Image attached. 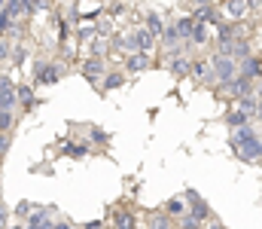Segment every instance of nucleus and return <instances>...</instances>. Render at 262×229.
<instances>
[{
	"label": "nucleus",
	"mask_w": 262,
	"mask_h": 229,
	"mask_svg": "<svg viewBox=\"0 0 262 229\" xmlns=\"http://www.w3.org/2000/svg\"><path fill=\"white\" fill-rule=\"evenodd\" d=\"M92 138H95V141H98V144H104V141H107V138H104V132H98V129H95V132H92Z\"/></svg>",
	"instance_id": "obj_27"
},
{
	"label": "nucleus",
	"mask_w": 262,
	"mask_h": 229,
	"mask_svg": "<svg viewBox=\"0 0 262 229\" xmlns=\"http://www.w3.org/2000/svg\"><path fill=\"white\" fill-rule=\"evenodd\" d=\"M64 71H67V65H61V61H40L34 68V79L37 82H55Z\"/></svg>",
	"instance_id": "obj_3"
},
{
	"label": "nucleus",
	"mask_w": 262,
	"mask_h": 229,
	"mask_svg": "<svg viewBox=\"0 0 262 229\" xmlns=\"http://www.w3.org/2000/svg\"><path fill=\"white\" fill-rule=\"evenodd\" d=\"M189 74L195 76V79H204V76H207V61H204V58L189 61Z\"/></svg>",
	"instance_id": "obj_13"
},
{
	"label": "nucleus",
	"mask_w": 262,
	"mask_h": 229,
	"mask_svg": "<svg viewBox=\"0 0 262 229\" xmlns=\"http://www.w3.org/2000/svg\"><path fill=\"white\" fill-rule=\"evenodd\" d=\"M210 65V71H213V76L220 79V82H229L232 76H238V61L232 58V55H213V61H207Z\"/></svg>",
	"instance_id": "obj_2"
},
{
	"label": "nucleus",
	"mask_w": 262,
	"mask_h": 229,
	"mask_svg": "<svg viewBox=\"0 0 262 229\" xmlns=\"http://www.w3.org/2000/svg\"><path fill=\"white\" fill-rule=\"evenodd\" d=\"M122 3H128V0H122Z\"/></svg>",
	"instance_id": "obj_32"
},
{
	"label": "nucleus",
	"mask_w": 262,
	"mask_h": 229,
	"mask_svg": "<svg viewBox=\"0 0 262 229\" xmlns=\"http://www.w3.org/2000/svg\"><path fill=\"white\" fill-rule=\"evenodd\" d=\"M6 220H9V211H6V208H3V205H0V229L6 226Z\"/></svg>",
	"instance_id": "obj_26"
},
{
	"label": "nucleus",
	"mask_w": 262,
	"mask_h": 229,
	"mask_svg": "<svg viewBox=\"0 0 262 229\" xmlns=\"http://www.w3.org/2000/svg\"><path fill=\"white\" fill-rule=\"evenodd\" d=\"M119 86H122V76L119 74H107L104 76V89H107V92H110V89H119Z\"/></svg>",
	"instance_id": "obj_21"
},
{
	"label": "nucleus",
	"mask_w": 262,
	"mask_h": 229,
	"mask_svg": "<svg viewBox=\"0 0 262 229\" xmlns=\"http://www.w3.org/2000/svg\"><path fill=\"white\" fill-rule=\"evenodd\" d=\"M12 122H15L12 107H0V132H9V129H12Z\"/></svg>",
	"instance_id": "obj_12"
},
{
	"label": "nucleus",
	"mask_w": 262,
	"mask_h": 229,
	"mask_svg": "<svg viewBox=\"0 0 262 229\" xmlns=\"http://www.w3.org/2000/svg\"><path fill=\"white\" fill-rule=\"evenodd\" d=\"M195 22H210V25H213V22H216V15H213V9H210V6H201V9L195 12Z\"/></svg>",
	"instance_id": "obj_20"
},
{
	"label": "nucleus",
	"mask_w": 262,
	"mask_h": 229,
	"mask_svg": "<svg viewBox=\"0 0 262 229\" xmlns=\"http://www.w3.org/2000/svg\"><path fill=\"white\" fill-rule=\"evenodd\" d=\"M25 3V12L31 15V12H37V9H46L49 6V0H21Z\"/></svg>",
	"instance_id": "obj_19"
},
{
	"label": "nucleus",
	"mask_w": 262,
	"mask_h": 229,
	"mask_svg": "<svg viewBox=\"0 0 262 229\" xmlns=\"http://www.w3.org/2000/svg\"><path fill=\"white\" fill-rule=\"evenodd\" d=\"M55 229H70V226H67V223H58V226H55Z\"/></svg>",
	"instance_id": "obj_31"
},
{
	"label": "nucleus",
	"mask_w": 262,
	"mask_h": 229,
	"mask_svg": "<svg viewBox=\"0 0 262 229\" xmlns=\"http://www.w3.org/2000/svg\"><path fill=\"white\" fill-rule=\"evenodd\" d=\"M241 65H244V68H241V74H244V76H250V79L256 76V58H250V55H247V58H241Z\"/></svg>",
	"instance_id": "obj_18"
},
{
	"label": "nucleus",
	"mask_w": 262,
	"mask_h": 229,
	"mask_svg": "<svg viewBox=\"0 0 262 229\" xmlns=\"http://www.w3.org/2000/svg\"><path fill=\"white\" fill-rule=\"evenodd\" d=\"M85 229H101V223H85Z\"/></svg>",
	"instance_id": "obj_28"
},
{
	"label": "nucleus",
	"mask_w": 262,
	"mask_h": 229,
	"mask_svg": "<svg viewBox=\"0 0 262 229\" xmlns=\"http://www.w3.org/2000/svg\"><path fill=\"white\" fill-rule=\"evenodd\" d=\"M18 18H25V3L21 0H6V6L0 12V34L15 31V22Z\"/></svg>",
	"instance_id": "obj_1"
},
{
	"label": "nucleus",
	"mask_w": 262,
	"mask_h": 229,
	"mask_svg": "<svg viewBox=\"0 0 262 229\" xmlns=\"http://www.w3.org/2000/svg\"><path fill=\"white\" fill-rule=\"evenodd\" d=\"M229 18L232 22H244V18H250V12H253V0H229Z\"/></svg>",
	"instance_id": "obj_4"
},
{
	"label": "nucleus",
	"mask_w": 262,
	"mask_h": 229,
	"mask_svg": "<svg viewBox=\"0 0 262 229\" xmlns=\"http://www.w3.org/2000/svg\"><path fill=\"white\" fill-rule=\"evenodd\" d=\"M31 229H34V226H31Z\"/></svg>",
	"instance_id": "obj_33"
},
{
	"label": "nucleus",
	"mask_w": 262,
	"mask_h": 229,
	"mask_svg": "<svg viewBox=\"0 0 262 229\" xmlns=\"http://www.w3.org/2000/svg\"><path fill=\"white\" fill-rule=\"evenodd\" d=\"M0 107H15V82L9 76H0Z\"/></svg>",
	"instance_id": "obj_5"
},
{
	"label": "nucleus",
	"mask_w": 262,
	"mask_h": 229,
	"mask_svg": "<svg viewBox=\"0 0 262 229\" xmlns=\"http://www.w3.org/2000/svg\"><path fill=\"white\" fill-rule=\"evenodd\" d=\"M210 229H226L223 223H210Z\"/></svg>",
	"instance_id": "obj_30"
},
{
	"label": "nucleus",
	"mask_w": 262,
	"mask_h": 229,
	"mask_svg": "<svg viewBox=\"0 0 262 229\" xmlns=\"http://www.w3.org/2000/svg\"><path fill=\"white\" fill-rule=\"evenodd\" d=\"M189 40H195V43H207V22H195V28H192V37Z\"/></svg>",
	"instance_id": "obj_15"
},
{
	"label": "nucleus",
	"mask_w": 262,
	"mask_h": 229,
	"mask_svg": "<svg viewBox=\"0 0 262 229\" xmlns=\"http://www.w3.org/2000/svg\"><path fill=\"white\" fill-rule=\"evenodd\" d=\"M146 28H149L156 37H162V31H165V22H162V15H156V12H146Z\"/></svg>",
	"instance_id": "obj_10"
},
{
	"label": "nucleus",
	"mask_w": 262,
	"mask_h": 229,
	"mask_svg": "<svg viewBox=\"0 0 262 229\" xmlns=\"http://www.w3.org/2000/svg\"><path fill=\"white\" fill-rule=\"evenodd\" d=\"M116 229H137V220L131 211H116Z\"/></svg>",
	"instance_id": "obj_9"
},
{
	"label": "nucleus",
	"mask_w": 262,
	"mask_h": 229,
	"mask_svg": "<svg viewBox=\"0 0 262 229\" xmlns=\"http://www.w3.org/2000/svg\"><path fill=\"white\" fill-rule=\"evenodd\" d=\"M192 28H195V15H183V18H177V25H174V31H177L180 40H189V37H192Z\"/></svg>",
	"instance_id": "obj_8"
},
{
	"label": "nucleus",
	"mask_w": 262,
	"mask_h": 229,
	"mask_svg": "<svg viewBox=\"0 0 262 229\" xmlns=\"http://www.w3.org/2000/svg\"><path fill=\"white\" fill-rule=\"evenodd\" d=\"M149 229H171V217L168 214H152L149 217Z\"/></svg>",
	"instance_id": "obj_16"
},
{
	"label": "nucleus",
	"mask_w": 262,
	"mask_h": 229,
	"mask_svg": "<svg viewBox=\"0 0 262 229\" xmlns=\"http://www.w3.org/2000/svg\"><path fill=\"white\" fill-rule=\"evenodd\" d=\"M9 52H12V46H9V40H6V34H0V61H3V58H6Z\"/></svg>",
	"instance_id": "obj_24"
},
{
	"label": "nucleus",
	"mask_w": 262,
	"mask_h": 229,
	"mask_svg": "<svg viewBox=\"0 0 262 229\" xmlns=\"http://www.w3.org/2000/svg\"><path fill=\"white\" fill-rule=\"evenodd\" d=\"M82 74L89 76V79H98V76L107 74V68H104V58H98V55H89L85 58V65H82Z\"/></svg>",
	"instance_id": "obj_7"
},
{
	"label": "nucleus",
	"mask_w": 262,
	"mask_h": 229,
	"mask_svg": "<svg viewBox=\"0 0 262 229\" xmlns=\"http://www.w3.org/2000/svg\"><path fill=\"white\" fill-rule=\"evenodd\" d=\"M171 71L174 74H189V58H180V55H174V61H171Z\"/></svg>",
	"instance_id": "obj_17"
},
{
	"label": "nucleus",
	"mask_w": 262,
	"mask_h": 229,
	"mask_svg": "<svg viewBox=\"0 0 262 229\" xmlns=\"http://www.w3.org/2000/svg\"><path fill=\"white\" fill-rule=\"evenodd\" d=\"M146 68H149V52H128V58H125V71L128 74L146 71Z\"/></svg>",
	"instance_id": "obj_6"
},
{
	"label": "nucleus",
	"mask_w": 262,
	"mask_h": 229,
	"mask_svg": "<svg viewBox=\"0 0 262 229\" xmlns=\"http://www.w3.org/2000/svg\"><path fill=\"white\" fill-rule=\"evenodd\" d=\"M198 223H201V220L192 217V214H183V220H180V226L183 229H198Z\"/></svg>",
	"instance_id": "obj_23"
},
{
	"label": "nucleus",
	"mask_w": 262,
	"mask_h": 229,
	"mask_svg": "<svg viewBox=\"0 0 262 229\" xmlns=\"http://www.w3.org/2000/svg\"><path fill=\"white\" fill-rule=\"evenodd\" d=\"M9 144H12L9 132H0V156H6V150H9Z\"/></svg>",
	"instance_id": "obj_25"
},
{
	"label": "nucleus",
	"mask_w": 262,
	"mask_h": 229,
	"mask_svg": "<svg viewBox=\"0 0 262 229\" xmlns=\"http://www.w3.org/2000/svg\"><path fill=\"white\" fill-rule=\"evenodd\" d=\"M104 52H107V43H104V37H98V40L92 43V55H98V58H101Z\"/></svg>",
	"instance_id": "obj_22"
},
{
	"label": "nucleus",
	"mask_w": 262,
	"mask_h": 229,
	"mask_svg": "<svg viewBox=\"0 0 262 229\" xmlns=\"http://www.w3.org/2000/svg\"><path fill=\"white\" fill-rule=\"evenodd\" d=\"M15 101L34 104V89H31V86H15Z\"/></svg>",
	"instance_id": "obj_14"
},
{
	"label": "nucleus",
	"mask_w": 262,
	"mask_h": 229,
	"mask_svg": "<svg viewBox=\"0 0 262 229\" xmlns=\"http://www.w3.org/2000/svg\"><path fill=\"white\" fill-rule=\"evenodd\" d=\"M186 211H189V208H186V202H183V199H171L165 214H168V217H183Z\"/></svg>",
	"instance_id": "obj_11"
},
{
	"label": "nucleus",
	"mask_w": 262,
	"mask_h": 229,
	"mask_svg": "<svg viewBox=\"0 0 262 229\" xmlns=\"http://www.w3.org/2000/svg\"><path fill=\"white\" fill-rule=\"evenodd\" d=\"M256 116H259V119H262V101H259V104H256Z\"/></svg>",
	"instance_id": "obj_29"
}]
</instances>
